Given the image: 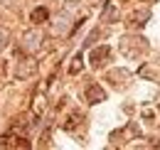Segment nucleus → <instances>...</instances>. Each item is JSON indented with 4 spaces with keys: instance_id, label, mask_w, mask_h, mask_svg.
Wrapping results in <instances>:
<instances>
[{
    "instance_id": "obj_1",
    "label": "nucleus",
    "mask_w": 160,
    "mask_h": 150,
    "mask_svg": "<svg viewBox=\"0 0 160 150\" xmlns=\"http://www.w3.org/2000/svg\"><path fill=\"white\" fill-rule=\"evenodd\" d=\"M2 143H5V145H10V148H30L27 138H22V135H5V138H2Z\"/></svg>"
},
{
    "instance_id": "obj_2",
    "label": "nucleus",
    "mask_w": 160,
    "mask_h": 150,
    "mask_svg": "<svg viewBox=\"0 0 160 150\" xmlns=\"http://www.w3.org/2000/svg\"><path fill=\"white\" fill-rule=\"evenodd\" d=\"M86 98H89L91 103H99V101H103V98H106V94H103V89H101V86L91 84V86L86 89Z\"/></svg>"
},
{
    "instance_id": "obj_3",
    "label": "nucleus",
    "mask_w": 160,
    "mask_h": 150,
    "mask_svg": "<svg viewBox=\"0 0 160 150\" xmlns=\"http://www.w3.org/2000/svg\"><path fill=\"white\" fill-rule=\"evenodd\" d=\"M30 20H32L35 25H42V22H47V20H49V10H47V8H35V10H32V15H30Z\"/></svg>"
},
{
    "instance_id": "obj_4",
    "label": "nucleus",
    "mask_w": 160,
    "mask_h": 150,
    "mask_svg": "<svg viewBox=\"0 0 160 150\" xmlns=\"http://www.w3.org/2000/svg\"><path fill=\"white\" fill-rule=\"evenodd\" d=\"M106 57H108V47L94 49V52H91V64H94V67H99V64H101V59H106Z\"/></svg>"
},
{
    "instance_id": "obj_5",
    "label": "nucleus",
    "mask_w": 160,
    "mask_h": 150,
    "mask_svg": "<svg viewBox=\"0 0 160 150\" xmlns=\"http://www.w3.org/2000/svg\"><path fill=\"white\" fill-rule=\"evenodd\" d=\"M40 35H25V49H37Z\"/></svg>"
},
{
    "instance_id": "obj_6",
    "label": "nucleus",
    "mask_w": 160,
    "mask_h": 150,
    "mask_svg": "<svg viewBox=\"0 0 160 150\" xmlns=\"http://www.w3.org/2000/svg\"><path fill=\"white\" fill-rule=\"evenodd\" d=\"M79 121H81V116H79V113H74V116H69V121L64 123V128H67V131H72V128H77V126H79Z\"/></svg>"
},
{
    "instance_id": "obj_7",
    "label": "nucleus",
    "mask_w": 160,
    "mask_h": 150,
    "mask_svg": "<svg viewBox=\"0 0 160 150\" xmlns=\"http://www.w3.org/2000/svg\"><path fill=\"white\" fill-rule=\"evenodd\" d=\"M69 72H72V74H79V72H81V54H77V57H74V62H72Z\"/></svg>"
},
{
    "instance_id": "obj_8",
    "label": "nucleus",
    "mask_w": 160,
    "mask_h": 150,
    "mask_svg": "<svg viewBox=\"0 0 160 150\" xmlns=\"http://www.w3.org/2000/svg\"><path fill=\"white\" fill-rule=\"evenodd\" d=\"M5 74V62H0V76Z\"/></svg>"
}]
</instances>
